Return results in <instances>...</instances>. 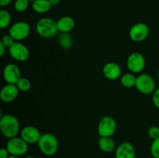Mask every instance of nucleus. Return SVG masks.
Listing matches in <instances>:
<instances>
[{
  "label": "nucleus",
  "instance_id": "obj_31",
  "mask_svg": "<svg viewBox=\"0 0 159 158\" xmlns=\"http://www.w3.org/2000/svg\"><path fill=\"white\" fill-rule=\"evenodd\" d=\"M50 2H51V4L52 5V6H57V5L60 3L61 0H49Z\"/></svg>",
  "mask_w": 159,
  "mask_h": 158
},
{
  "label": "nucleus",
  "instance_id": "obj_26",
  "mask_svg": "<svg viewBox=\"0 0 159 158\" xmlns=\"http://www.w3.org/2000/svg\"><path fill=\"white\" fill-rule=\"evenodd\" d=\"M1 42L8 48V49H9V48L11 46H12L16 41L9 34H7V35H4L2 37Z\"/></svg>",
  "mask_w": 159,
  "mask_h": 158
},
{
  "label": "nucleus",
  "instance_id": "obj_28",
  "mask_svg": "<svg viewBox=\"0 0 159 158\" xmlns=\"http://www.w3.org/2000/svg\"><path fill=\"white\" fill-rule=\"evenodd\" d=\"M9 153L7 150V149L5 147V148H2L0 150V158H8L9 156Z\"/></svg>",
  "mask_w": 159,
  "mask_h": 158
},
{
  "label": "nucleus",
  "instance_id": "obj_35",
  "mask_svg": "<svg viewBox=\"0 0 159 158\" xmlns=\"http://www.w3.org/2000/svg\"><path fill=\"white\" fill-rule=\"evenodd\" d=\"M29 1L30 2H34V1H35V0H29Z\"/></svg>",
  "mask_w": 159,
  "mask_h": 158
},
{
  "label": "nucleus",
  "instance_id": "obj_10",
  "mask_svg": "<svg viewBox=\"0 0 159 158\" xmlns=\"http://www.w3.org/2000/svg\"><path fill=\"white\" fill-rule=\"evenodd\" d=\"M8 50L10 57L17 61H26L30 57L29 49L26 45L20 42H16Z\"/></svg>",
  "mask_w": 159,
  "mask_h": 158
},
{
  "label": "nucleus",
  "instance_id": "obj_6",
  "mask_svg": "<svg viewBox=\"0 0 159 158\" xmlns=\"http://www.w3.org/2000/svg\"><path fill=\"white\" fill-rule=\"evenodd\" d=\"M29 144L23 140L21 137H16L9 139L6 143V148L9 151V154L14 156H21L26 154L29 150Z\"/></svg>",
  "mask_w": 159,
  "mask_h": 158
},
{
  "label": "nucleus",
  "instance_id": "obj_7",
  "mask_svg": "<svg viewBox=\"0 0 159 158\" xmlns=\"http://www.w3.org/2000/svg\"><path fill=\"white\" fill-rule=\"evenodd\" d=\"M30 31V26L27 22L18 21L9 27V34L16 41L20 42L27 38Z\"/></svg>",
  "mask_w": 159,
  "mask_h": 158
},
{
  "label": "nucleus",
  "instance_id": "obj_32",
  "mask_svg": "<svg viewBox=\"0 0 159 158\" xmlns=\"http://www.w3.org/2000/svg\"><path fill=\"white\" fill-rule=\"evenodd\" d=\"M8 158H20V156H14V155H9V156Z\"/></svg>",
  "mask_w": 159,
  "mask_h": 158
},
{
  "label": "nucleus",
  "instance_id": "obj_1",
  "mask_svg": "<svg viewBox=\"0 0 159 158\" xmlns=\"http://www.w3.org/2000/svg\"><path fill=\"white\" fill-rule=\"evenodd\" d=\"M0 129L3 136L7 139L16 137L20 132V121L13 115H2L0 119Z\"/></svg>",
  "mask_w": 159,
  "mask_h": 158
},
{
  "label": "nucleus",
  "instance_id": "obj_33",
  "mask_svg": "<svg viewBox=\"0 0 159 158\" xmlns=\"http://www.w3.org/2000/svg\"><path fill=\"white\" fill-rule=\"evenodd\" d=\"M24 158H37V157H35V156H27Z\"/></svg>",
  "mask_w": 159,
  "mask_h": 158
},
{
  "label": "nucleus",
  "instance_id": "obj_18",
  "mask_svg": "<svg viewBox=\"0 0 159 158\" xmlns=\"http://www.w3.org/2000/svg\"><path fill=\"white\" fill-rule=\"evenodd\" d=\"M99 149L104 153H112L116 150V143L112 137H100L98 140Z\"/></svg>",
  "mask_w": 159,
  "mask_h": 158
},
{
  "label": "nucleus",
  "instance_id": "obj_34",
  "mask_svg": "<svg viewBox=\"0 0 159 158\" xmlns=\"http://www.w3.org/2000/svg\"><path fill=\"white\" fill-rule=\"evenodd\" d=\"M158 81H159V71H158Z\"/></svg>",
  "mask_w": 159,
  "mask_h": 158
},
{
  "label": "nucleus",
  "instance_id": "obj_16",
  "mask_svg": "<svg viewBox=\"0 0 159 158\" xmlns=\"http://www.w3.org/2000/svg\"><path fill=\"white\" fill-rule=\"evenodd\" d=\"M57 26L60 33H70L75 26V22L72 17L64 15L57 20Z\"/></svg>",
  "mask_w": 159,
  "mask_h": 158
},
{
  "label": "nucleus",
  "instance_id": "obj_22",
  "mask_svg": "<svg viewBox=\"0 0 159 158\" xmlns=\"http://www.w3.org/2000/svg\"><path fill=\"white\" fill-rule=\"evenodd\" d=\"M16 85L17 86L18 89L20 90V91L26 92V91H28L31 88V81L26 77H21L20 80L17 81V83L16 84Z\"/></svg>",
  "mask_w": 159,
  "mask_h": 158
},
{
  "label": "nucleus",
  "instance_id": "obj_11",
  "mask_svg": "<svg viewBox=\"0 0 159 158\" xmlns=\"http://www.w3.org/2000/svg\"><path fill=\"white\" fill-rule=\"evenodd\" d=\"M21 72L15 64H8L3 69V78L7 84L16 85L21 77Z\"/></svg>",
  "mask_w": 159,
  "mask_h": 158
},
{
  "label": "nucleus",
  "instance_id": "obj_9",
  "mask_svg": "<svg viewBox=\"0 0 159 158\" xmlns=\"http://www.w3.org/2000/svg\"><path fill=\"white\" fill-rule=\"evenodd\" d=\"M150 33L149 26L146 23H138L131 26L129 30V37L134 42H142L148 38Z\"/></svg>",
  "mask_w": 159,
  "mask_h": 158
},
{
  "label": "nucleus",
  "instance_id": "obj_20",
  "mask_svg": "<svg viewBox=\"0 0 159 158\" xmlns=\"http://www.w3.org/2000/svg\"><path fill=\"white\" fill-rule=\"evenodd\" d=\"M137 77L133 73H126L120 77V84L122 86L127 88L135 87Z\"/></svg>",
  "mask_w": 159,
  "mask_h": 158
},
{
  "label": "nucleus",
  "instance_id": "obj_12",
  "mask_svg": "<svg viewBox=\"0 0 159 158\" xmlns=\"http://www.w3.org/2000/svg\"><path fill=\"white\" fill-rule=\"evenodd\" d=\"M41 135L38 129L33 125L23 127L20 131V137L28 144L37 143Z\"/></svg>",
  "mask_w": 159,
  "mask_h": 158
},
{
  "label": "nucleus",
  "instance_id": "obj_29",
  "mask_svg": "<svg viewBox=\"0 0 159 158\" xmlns=\"http://www.w3.org/2000/svg\"><path fill=\"white\" fill-rule=\"evenodd\" d=\"M12 0H0V6L1 7H6L9 6Z\"/></svg>",
  "mask_w": 159,
  "mask_h": 158
},
{
  "label": "nucleus",
  "instance_id": "obj_5",
  "mask_svg": "<svg viewBox=\"0 0 159 158\" xmlns=\"http://www.w3.org/2000/svg\"><path fill=\"white\" fill-rule=\"evenodd\" d=\"M135 88L143 94H153L156 89L155 79L148 74H141L137 77Z\"/></svg>",
  "mask_w": 159,
  "mask_h": 158
},
{
  "label": "nucleus",
  "instance_id": "obj_17",
  "mask_svg": "<svg viewBox=\"0 0 159 158\" xmlns=\"http://www.w3.org/2000/svg\"><path fill=\"white\" fill-rule=\"evenodd\" d=\"M33 10L38 14H44L49 12L52 8L49 0H35L32 2Z\"/></svg>",
  "mask_w": 159,
  "mask_h": 158
},
{
  "label": "nucleus",
  "instance_id": "obj_15",
  "mask_svg": "<svg viewBox=\"0 0 159 158\" xmlns=\"http://www.w3.org/2000/svg\"><path fill=\"white\" fill-rule=\"evenodd\" d=\"M19 91L17 86L12 84H7L2 87L0 91V99L2 102L5 103H9L15 100L19 95Z\"/></svg>",
  "mask_w": 159,
  "mask_h": 158
},
{
  "label": "nucleus",
  "instance_id": "obj_23",
  "mask_svg": "<svg viewBox=\"0 0 159 158\" xmlns=\"http://www.w3.org/2000/svg\"><path fill=\"white\" fill-rule=\"evenodd\" d=\"M30 2L29 0H16L14 2V9L17 12H23L27 10Z\"/></svg>",
  "mask_w": 159,
  "mask_h": 158
},
{
  "label": "nucleus",
  "instance_id": "obj_4",
  "mask_svg": "<svg viewBox=\"0 0 159 158\" xmlns=\"http://www.w3.org/2000/svg\"><path fill=\"white\" fill-rule=\"evenodd\" d=\"M116 121L110 116H103L98 123L97 132L100 137H112L116 133Z\"/></svg>",
  "mask_w": 159,
  "mask_h": 158
},
{
  "label": "nucleus",
  "instance_id": "obj_2",
  "mask_svg": "<svg viewBox=\"0 0 159 158\" xmlns=\"http://www.w3.org/2000/svg\"><path fill=\"white\" fill-rule=\"evenodd\" d=\"M37 145L40 152L45 156H52L58 151V139L53 133H46L42 134Z\"/></svg>",
  "mask_w": 159,
  "mask_h": 158
},
{
  "label": "nucleus",
  "instance_id": "obj_30",
  "mask_svg": "<svg viewBox=\"0 0 159 158\" xmlns=\"http://www.w3.org/2000/svg\"><path fill=\"white\" fill-rule=\"evenodd\" d=\"M6 48L7 47L0 41V56H1V57H2L5 54V53H6Z\"/></svg>",
  "mask_w": 159,
  "mask_h": 158
},
{
  "label": "nucleus",
  "instance_id": "obj_25",
  "mask_svg": "<svg viewBox=\"0 0 159 158\" xmlns=\"http://www.w3.org/2000/svg\"><path fill=\"white\" fill-rule=\"evenodd\" d=\"M148 135L152 140L158 139L159 137V126H157V125L151 126L148 129Z\"/></svg>",
  "mask_w": 159,
  "mask_h": 158
},
{
  "label": "nucleus",
  "instance_id": "obj_13",
  "mask_svg": "<svg viewBox=\"0 0 159 158\" xmlns=\"http://www.w3.org/2000/svg\"><path fill=\"white\" fill-rule=\"evenodd\" d=\"M104 77L110 81H116L121 77L122 69L118 64L115 62H108L102 68Z\"/></svg>",
  "mask_w": 159,
  "mask_h": 158
},
{
  "label": "nucleus",
  "instance_id": "obj_8",
  "mask_svg": "<svg viewBox=\"0 0 159 158\" xmlns=\"http://www.w3.org/2000/svg\"><path fill=\"white\" fill-rule=\"evenodd\" d=\"M146 60L142 54L139 52L131 53L127 59V67L133 74L141 73L144 69Z\"/></svg>",
  "mask_w": 159,
  "mask_h": 158
},
{
  "label": "nucleus",
  "instance_id": "obj_14",
  "mask_svg": "<svg viewBox=\"0 0 159 158\" xmlns=\"http://www.w3.org/2000/svg\"><path fill=\"white\" fill-rule=\"evenodd\" d=\"M115 158H136V150L133 144L121 143L115 150Z\"/></svg>",
  "mask_w": 159,
  "mask_h": 158
},
{
  "label": "nucleus",
  "instance_id": "obj_3",
  "mask_svg": "<svg viewBox=\"0 0 159 158\" xmlns=\"http://www.w3.org/2000/svg\"><path fill=\"white\" fill-rule=\"evenodd\" d=\"M36 30L39 36L45 39L54 37L59 32L57 21L50 17H43L40 19L36 25Z\"/></svg>",
  "mask_w": 159,
  "mask_h": 158
},
{
  "label": "nucleus",
  "instance_id": "obj_24",
  "mask_svg": "<svg viewBox=\"0 0 159 158\" xmlns=\"http://www.w3.org/2000/svg\"><path fill=\"white\" fill-rule=\"evenodd\" d=\"M150 152L153 158H159V137L152 141L151 144Z\"/></svg>",
  "mask_w": 159,
  "mask_h": 158
},
{
  "label": "nucleus",
  "instance_id": "obj_19",
  "mask_svg": "<svg viewBox=\"0 0 159 158\" xmlns=\"http://www.w3.org/2000/svg\"><path fill=\"white\" fill-rule=\"evenodd\" d=\"M57 41L59 46L64 50H69L73 46V39L69 33H61Z\"/></svg>",
  "mask_w": 159,
  "mask_h": 158
},
{
  "label": "nucleus",
  "instance_id": "obj_27",
  "mask_svg": "<svg viewBox=\"0 0 159 158\" xmlns=\"http://www.w3.org/2000/svg\"><path fill=\"white\" fill-rule=\"evenodd\" d=\"M152 102L154 105L159 109V87L155 89V91L152 94Z\"/></svg>",
  "mask_w": 159,
  "mask_h": 158
},
{
  "label": "nucleus",
  "instance_id": "obj_21",
  "mask_svg": "<svg viewBox=\"0 0 159 158\" xmlns=\"http://www.w3.org/2000/svg\"><path fill=\"white\" fill-rule=\"evenodd\" d=\"M12 22V17L10 13L6 9H2L0 10V28L1 29H6Z\"/></svg>",
  "mask_w": 159,
  "mask_h": 158
}]
</instances>
